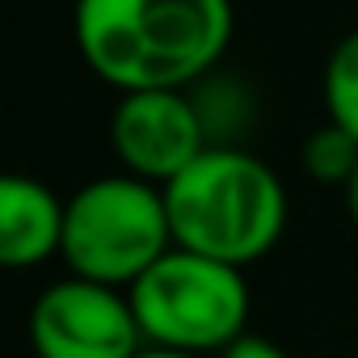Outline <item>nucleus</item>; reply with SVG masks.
Instances as JSON below:
<instances>
[{"instance_id":"0eeeda50","label":"nucleus","mask_w":358,"mask_h":358,"mask_svg":"<svg viewBox=\"0 0 358 358\" xmlns=\"http://www.w3.org/2000/svg\"><path fill=\"white\" fill-rule=\"evenodd\" d=\"M64 224L68 203L55 199L38 177L9 173L0 182V262L9 270L43 266L47 257L64 253Z\"/></svg>"},{"instance_id":"1a4fd4ad","label":"nucleus","mask_w":358,"mask_h":358,"mask_svg":"<svg viewBox=\"0 0 358 358\" xmlns=\"http://www.w3.org/2000/svg\"><path fill=\"white\" fill-rule=\"evenodd\" d=\"M320 93H324L329 122H337L341 131H350L358 139V30L345 34L329 51L324 76H320Z\"/></svg>"},{"instance_id":"39448f33","label":"nucleus","mask_w":358,"mask_h":358,"mask_svg":"<svg viewBox=\"0 0 358 358\" xmlns=\"http://www.w3.org/2000/svg\"><path fill=\"white\" fill-rule=\"evenodd\" d=\"M30 345L38 358H135L148 341L127 291L68 274L34 299Z\"/></svg>"},{"instance_id":"7ed1b4c3","label":"nucleus","mask_w":358,"mask_h":358,"mask_svg":"<svg viewBox=\"0 0 358 358\" xmlns=\"http://www.w3.org/2000/svg\"><path fill=\"white\" fill-rule=\"evenodd\" d=\"M127 295H131L143 341L156 350L220 358L232 341L249 333L245 270L177 249V245Z\"/></svg>"},{"instance_id":"ddd939ff","label":"nucleus","mask_w":358,"mask_h":358,"mask_svg":"<svg viewBox=\"0 0 358 358\" xmlns=\"http://www.w3.org/2000/svg\"><path fill=\"white\" fill-rule=\"evenodd\" d=\"M135 358H194V354H173V350H156V345H143Z\"/></svg>"},{"instance_id":"f8f14e48","label":"nucleus","mask_w":358,"mask_h":358,"mask_svg":"<svg viewBox=\"0 0 358 358\" xmlns=\"http://www.w3.org/2000/svg\"><path fill=\"white\" fill-rule=\"evenodd\" d=\"M345 207H350V220H354V228H358V173H354V182L345 186Z\"/></svg>"},{"instance_id":"423d86ee","label":"nucleus","mask_w":358,"mask_h":358,"mask_svg":"<svg viewBox=\"0 0 358 358\" xmlns=\"http://www.w3.org/2000/svg\"><path fill=\"white\" fill-rule=\"evenodd\" d=\"M110 139L122 160V173L152 182L160 190L211 148L194 97L186 89L122 93L110 118Z\"/></svg>"},{"instance_id":"f03ea898","label":"nucleus","mask_w":358,"mask_h":358,"mask_svg":"<svg viewBox=\"0 0 358 358\" xmlns=\"http://www.w3.org/2000/svg\"><path fill=\"white\" fill-rule=\"evenodd\" d=\"M173 245L224 266L262 262L287 228V190L278 173L245 148H207L164 186Z\"/></svg>"},{"instance_id":"20e7f679","label":"nucleus","mask_w":358,"mask_h":358,"mask_svg":"<svg viewBox=\"0 0 358 358\" xmlns=\"http://www.w3.org/2000/svg\"><path fill=\"white\" fill-rule=\"evenodd\" d=\"M173 249L164 190L131 173L93 177L68 199L64 262L76 278L131 291Z\"/></svg>"},{"instance_id":"9b49d317","label":"nucleus","mask_w":358,"mask_h":358,"mask_svg":"<svg viewBox=\"0 0 358 358\" xmlns=\"http://www.w3.org/2000/svg\"><path fill=\"white\" fill-rule=\"evenodd\" d=\"M220 358H287V350H282L278 341L262 337V333H245V337H241V341H232Z\"/></svg>"},{"instance_id":"f257e3e1","label":"nucleus","mask_w":358,"mask_h":358,"mask_svg":"<svg viewBox=\"0 0 358 358\" xmlns=\"http://www.w3.org/2000/svg\"><path fill=\"white\" fill-rule=\"evenodd\" d=\"M228 43V0H76L80 59L122 93L199 85Z\"/></svg>"},{"instance_id":"9d476101","label":"nucleus","mask_w":358,"mask_h":358,"mask_svg":"<svg viewBox=\"0 0 358 358\" xmlns=\"http://www.w3.org/2000/svg\"><path fill=\"white\" fill-rule=\"evenodd\" d=\"M303 169L312 182L320 186H350L354 173H358V139L350 131H341L337 122H324L316 127L308 139H303Z\"/></svg>"},{"instance_id":"6e6552de","label":"nucleus","mask_w":358,"mask_h":358,"mask_svg":"<svg viewBox=\"0 0 358 358\" xmlns=\"http://www.w3.org/2000/svg\"><path fill=\"white\" fill-rule=\"evenodd\" d=\"M190 97H194V110L203 118L207 143L211 148H236V135L253 118V101H249L245 85H236V80H199V93H190Z\"/></svg>"}]
</instances>
